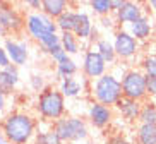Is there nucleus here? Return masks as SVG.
<instances>
[{
  "label": "nucleus",
  "instance_id": "obj_31",
  "mask_svg": "<svg viewBox=\"0 0 156 144\" xmlns=\"http://www.w3.org/2000/svg\"><path fill=\"white\" fill-rule=\"evenodd\" d=\"M147 100L156 103V77H147Z\"/></svg>",
  "mask_w": 156,
  "mask_h": 144
},
{
  "label": "nucleus",
  "instance_id": "obj_33",
  "mask_svg": "<svg viewBox=\"0 0 156 144\" xmlns=\"http://www.w3.org/2000/svg\"><path fill=\"white\" fill-rule=\"evenodd\" d=\"M7 98L9 96H5V94L0 93V120L9 113V108H7Z\"/></svg>",
  "mask_w": 156,
  "mask_h": 144
},
{
  "label": "nucleus",
  "instance_id": "obj_24",
  "mask_svg": "<svg viewBox=\"0 0 156 144\" xmlns=\"http://www.w3.org/2000/svg\"><path fill=\"white\" fill-rule=\"evenodd\" d=\"M139 124H149V125H156V103L147 100L146 103H142L141 117H139Z\"/></svg>",
  "mask_w": 156,
  "mask_h": 144
},
{
  "label": "nucleus",
  "instance_id": "obj_34",
  "mask_svg": "<svg viewBox=\"0 0 156 144\" xmlns=\"http://www.w3.org/2000/svg\"><path fill=\"white\" fill-rule=\"evenodd\" d=\"M106 144H132V142L127 141L122 134H115V135H112L110 139H108V142H106Z\"/></svg>",
  "mask_w": 156,
  "mask_h": 144
},
{
  "label": "nucleus",
  "instance_id": "obj_37",
  "mask_svg": "<svg viewBox=\"0 0 156 144\" xmlns=\"http://www.w3.org/2000/svg\"><path fill=\"white\" fill-rule=\"evenodd\" d=\"M0 144H9V141H7V137H5L2 127H0Z\"/></svg>",
  "mask_w": 156,
  "mask_h": 144
},
{
  "label": "nucleus",
  "instance_id": "obj_19",
  "mask_svg": "<svg viewBox=\"0 0 156 144\" xmlns=\"http://www.w3.org/2000/svg\"><path fill=\"white\" fill-rule=\"evenodd\" d=\"M70 5L72 4L67 2V0H43L41 12L51 19H58L65 10L70 9Z\"/></svg>",
  "mask_w": 156,
  "mask_h": 144
},
{
  "label": "nucleus",
  "instance_id": "obj_20",
  "mask_svg": "<svg viewBox=\"0 0 156 144\" xmlns=\"http://www.w3.org/2000/svg\"><path fill=\"white\" fill-rule=\"evenodd\" d=\"M76 21H77V10H74V9L65 10L58 19H55L57 28H58L60 33H74Z\"/></svg>",
  "mask_w": 156,
  "mask_h": 144
},
{
  "label": "nucleus",
  "instance_id": "obj_27",
  "mask_svg": "<svg viewBox=\"0 0 156 144\" xmlns=\"http://www.w3.org/2000/svg\"><path fill=\"white\" fill-rule=\"evenodd\" d=\"M139 67L147 77H156V53H146L139 62Z\"/></svg>",
  "mask_w": 156,
  "mask_h": 144
},
{
  "label": "nucleus",
  "instance_id": "obj_17",
  "mask_svg": "<svg viewBox=\"0 0 156 144\" xmlns=\"http://www.w3.org/2000/svg\"><path fill=\"white\" fill-rule=\"evenodd\" d=\"M58 89H60V93L65 96V100L67 98H79V96H83V93H86L84 86H83V81L79 77H76V76L62 79L58 84Z\"/></svg>",
  "mask_w": 156,
  "mask_h": 144
},
{
  "label": "nucleus",
  "instance_id": "obj_23",
  "mask_svg": "<svg viewBox=\"0 0 156 144\" xmlns=\"http://www.w3.org/2000/svg\"><path fill=\"white\" fill-rule=\"evenodd\" d=\"M33 144H64L60 141V137L57 135V132L50 127H46L45 130L38 129L36 130V135H34V141Z\"/></svg>",
  "mask_w": 156,
  "mask_h": 144
},
{
  "label": "nucleus",
  "instance_id": "obj_16",
  "mask_svg": "<svg viewBox=\"0 0 156 144\" xmlns=\"http://www.w3.org/2000/svg\"><path fill=\"white\" fill-rule=\"evenodd\" d=\"M93 29H94V24H93L91 16L87 14L86 10H77V21H76V29H74V34L77 36V40L81 43H89L93 34Z\"/></svg>",
  "mask_w": 156,
  "mask_h": 144
},
{
  "label": "nucleus",
  "instance_id": "obj_6",
  "mask_svg": "<svg viewBox=\"0 0 156 144\" xmlns=\"http://www.w3.org/2000/svg\"><path fill=\"white\" fill-rule=\"evenodd\" d=\"M122 93L124 98L136 100V101H147V76L141 69L130 67L122 76Z\"/></svg>",
  "mask_w": 156,
  "mask_h": 144
},
{
  "label": "nucleus",
  "instance_id": "obj_29",
  "mask_svg": "<svg viewBox=\"0 0 156 144\" xmlns=\"http://www.w3.org/2000/svg\"><path fill=\"white\" fill-rule=\"evenodd\" d=\"M48 57H50V58H51L53 62H55L57 65L70 58V55L64 50V48H62V45H57V47L50 48V50H48Z\"/></svg>",
  "mask_w": 156,
  "mask_h": 144
},
{
  "label": "nucleus",
  "instance_id": "obj_1",
  "mask_svg": "<svg viewBox=\"0 0 156 144\" xmlns=\"http://www.w3.org/2000/svg\"><path fill=\"white\" fill-rule=\"evenodd\" d=\"M9 144H33L38 130V118L34 113L24 110H10L0 120Z\"/></svg>",
  "mask_w": 156,
  "mask_h": 144
},
{
  "label": "nucleus",
  "instance_id": "obj_5",
  "mask_svg": "<svg viewBox=\"0 0 156 144\" xmlns=\"http://www.w3.org/2000/svg\"><path fill=\"white\" fill-rule=\"evenodd\" d=\"M51 129L57 132L62 142H79L86 141L89 135L87 120L79 115H65L51 124Z\"/></svg>",
  "mask_w": 156,
  "mask_h": 144
},
{
  "label": "nucleus",
  "instance_id": "obj_14",
  "mask_svg": "<svg viewBox=\"0 0 156 144\" xmlns=\"http://www.w3.org/2000/svg\"><path fill=\"white\" fill-rule=\"evenodd\" d=\"M19 67L10 64L5 69H0V93L5 96H12L16 88L19 86Z\"/></svg>",
  "mask_w": 156,
  "mask_h": 144
},
{
  "label": "nucleus",
  "instance_id": "obj_38",
  "mask_svg": "<svg viewBox=\"0 0 156 144\" xmlns=\"http://www.w3.org/2000/svg\"><path fill=\"white\" fill-rule=\"evenodd\" d=\"M146 5H147V7H151V10H154V12H156V0H149Z\"/></svg>",
  "mask_w": 156,
  "mask_h": 144
},
{
  "label": "nucleus",
  "instance_id": "obj_30",
  "mask_svg": "<svg viewBox=\"0 0 156 144\" xmlns=\"http://www.w3.org/2000/svg\"><path fill=\"white\" fill-rule=\"evenodd\" d=\"M100 26L103 29H112V31H117L119 29V24H117V21H115V16H105V17H100Z\"/></svg>",
  "mask_w": 156,
  "mask_h": 144
},
{
  "label": "nucleus",
  "instance_id": "obj_2",
  "mask_svg": "<svg viewBox=\"0 0 156 144\" xmlns=\"http://www.w3.org/2000/svg\"><path fill=\"white\" fill-rule=\"evenodd\" d=\"M26 28L24 31L28 33V36L33 41L38 43V47L43 53H48V50L57 45H60V34L57 28L55 19L48 17L43 12H31L24 14Z\"/></svg>",
  "mask_w": 156,
  "mask_h": 144
},
{
  "label": "nucleus",
  "instance_id": "obj_11",
  "mask_svg": "<svg viewBox=\"0 0 156 144\" xmlns=\"http://www.w3.org/2000/svg\"><path fill=\"white\" fill-rule=\"evenodd\" d=\"M4 48L10 58V64L16 67H23L29 60V43L28 40H17V38H7L4 40Z\"/></svg>",
  "mask_w": 156,
  "mask_h": 144
},
{
  "label": "nucleus",
  "instance_id": "obj_28",
  "mask_svg": "<svg viewBox=\"0 0 156 144\" xmlns=\"http://www.w3.org/2000/svg\"><path fill=\"white\" fill-rule=\"evenodd\" d=\"M28 84H29V88H31V91H34V93H38V94L41 93V91H45V89L50 86V84H46L45 77H43L41 74H31Z\"/></svg>",
  "mask_w": 156,
  "mask_h": 144
},
{
  "label": "nucleus",
  "instance_id": "obj_13",
  "mask_svg": "<svg viewBox=\"0 0 156 144\" xmlns=\"http://www.w3.org/2000/svg\"><path fill=\"white\" fill-rule=\"evenodd\" d=\"M142 110V103L136 101V100H129V98H122L117 105H115V112L122 117V120L127 124H136L139 122Z\"/></svg>",
  "mask_w": 156,
  "mask_h": 144
},
{
  "label": "nucleus",
  "instance_id": "obj_8",
  "mask_svg": "<svg viewBox=\"0 0 156 144\" xmlns=\"http://www.w3.org/2000/svg\"><path fill=\"white\" fill-rule=\"evenodd\" d=\"M0 24L9 34H14V36H19L26 28L24 16L9 2H0Z\"/></svg>",
  "mask_w": 156,
  "mask_h": 144
},
{
  "label": "nucleus",
  "instance_id": "obj_10",
  "mask_svg": "<svg viewBox=\"0 0 156 144\" xmlns=\"http://www.w3.org/2000/svg\"><path fill=\"white\" fill-rule=\"evenodd\" d=\"M86 118L94 129H106L115 118V108L100 105L96 101H89L86 108Z\"/></svg>",
  "mask_w": 156,
  "mask_h": 144
},
{
  "label": "nucleus",
  "instance_id": "obj_18",
  "mask_svg": "<svg viewBox=\"0 0 156 144\" xmlns=\"http://www.w3.org/2000/svg\"><path fill=\"white\" fill-rule=\"evenodd\" d=\"M91 48H93V50H96L98 53L103 57V60L108 64V67L115 65V64H117V60H119V58H117V53H115L113 41L108 40V38H105V36H101Z\"/></svg>",
  "mask_w": 156,
  "mask_h": 144
},
{
  "label": "nucleus",
  "instance_id": "obj_15",
  "mask_svg": "<svg viewBox=\"0 0 156 144\" xmlns=\"http://www.w3.org/2000/svg\"><path fill=\"white\" fill-rule=\"evenodd\" d=\"M127 31L130 33L139 43L147 41V40L153 36V31H154V28H153V19L149 17L147 14H144L141 19H137L136 23L130 24Z\"/></svg>",
  "mask_w": 156,
  "mask_h": 144
},
{
  "label": "nucleus",
  "instance_id": "obj_4",
  "mask_svg": "<svg viewBox=\"0 0 156 144\" xmlns=\"http://www.w3.org/2000/svg\"><path fill=\"white\" fill-rule=\"evenodd\" d=\"M87 96H89L91 101H96L100 105L115 108V105L124 98V93H122V81L113 72H106L105 76L91 81Z\"/></svg>",
  "mask_w": 156,
  "mask_h": 144
},
{
  "label": "nucleus",
  "instance_id": "obj_39",
  "mask_svg": "<svg viewBox=\"0 0 156 144\" xmlns=\"http://www.w3.org/2000/svg\"><path fill=\"white\" fill-rule=\"evenodd\" d=\"M87 144H96V142H87Z\"/></svg>",
  "mask_w": 156,
  "mask_h": 144
},
{
  "label": "nucleus",
  "instance_id": "obj_7",
  "mask_svg": "<svg viewBox=\"0 0 156 144\" xmlns=\"http://www.w3.org/2000/svg\"><path fill=\"white\" fill-rule=\"evenodd\" d=\"M112 41H113L117 58L119 60H124V62H129V60H132V58H136V55L141 50V43L124 28H119L113 33V40Z\"/></svg>",
  "mask_w": 156,
  "mask_h": 144
},
{
  "label": "nucleus",
  "instance_id": "obj_12",
  "mask_svg": "<svg viewBox=\"0 0 156 144\" xmlns=\"http://www.w3.org/2000/svg\"><path fill=\"white\" fill-rule=\"evenodd\" d=\"M115 21L119 24V28L122 26H130L132 23H136L137 19H141L144 16V9L142 4L139 2H132V0H125V4L122 5V9L115 12Z\"/></svg>",
  "mask_w": 156,
  "mask_h": 144
},
{
  "label": "nucleus",
  "instance_id": "obj_36",
  "mask_svg": "<svg viewBox=\"0 0 156 144\" xmlns=\"http://www.w3.org/2000/svg\"><path fill=\"white\" fill-rule=\"evenodd\" d=\"M0 38H4V40H7V38H9V33L5 31V28L2 26V24H0Z\"/></svg>",
  "mask_w": 156,
  "mask_h": 144
},
{
  "label": "nucleus",
  "instance_id": "obj_26",
  "mask_svg": "<svg viewBox=\"0 0 156 144\" xmlns=\"http://www.w3.org/2000/svg\"><path fill=\"white\" fill-rule=\"evenodd\" d=\"M87 5L91 7L93 14L100 16V17H105V16H112V14H113V9H112V0H91V2H87Z\"/></svg>",
  "mask_w": 156,
  "mask_h": 144
},
{
  "label": "nucleus",
  "instance_id": "obj_3",
  "mask_svg": "<svg viewBox=\"0 0 156 144\" xmlns=\"http://www.w3.org/2000/svg\"><path fill=\"white\" fill-rule=\"evenodd\" d=\"M34 115L40 118V122H46V124H53L67 115V100L57 86L50 84L45 91L36 96Z\"/></svg>",
  "mask_w": 156,
  "mask_h": 144
},
{
  "label": "nucleus",
  "instance_id": "obj_35",
  "mask_svg": "<svg viewBox=\"0 0 156 144\" xmlns=\"http://www.w3.org/2000/svg\"><path fill=\"white\" fill-rule=\"evenodd\" d=\"M125 4V0H112V9H113V14L117 10L122 9V5Z\"/></svg>",
  "mask_w": 156,
  "mask_h": 144
},
{
  "label": "nucleus",
  "instance_id": "obj_9",
  "mask_svg": "<svg viewBox=\"0 0 156 144\" xmlns=\"http://www.w3.org/2000/svg\"><path fill=\"white\" fill-rule=\"evenodd\" d=\"M108 72V64L103 60V57L93 48L84 50L83 57V76L89 81H94Z\"/></svg>",
  "mask_w": 156,
  "mask_h": 144
},
{
  "label": "nucleus",
  "instance_id": "obj_22",
  "mask_svg": "<svg viewBox=\"0 0 156 144\" xmlns=\"http://www.w3.org/2000/svg\"><path fill=\"white\" fill-rule=\"evenodd\" d=\"M60 45L69 55H77L81 48V41L74 33H60Z\"/></svg>",
  "mask_w": 156,
  "mask_h": 144
},
{
  "label": "nucleus",
  "instance_id": "obj_25",
  "mask_svg": "<svg viewBox=\"0 0 156 144\" xmlns=\"http://www.w3.org/2000/svg\"><path fill=\"white\" fill-rule=\"evenodd\" d=\"M77 70H79L77 64H76L72 58H69V60H65V62L57 65L55 72H57V77L62 81V79H65V77H74V76L77 74Z\"/></svg>",
  "mask_w": 156,
  "mask_h": 144
},
{
  "label": "nucleus",
  "instance_id": "obj_21",
  "mask_svg": "<svg viewBox=\"0 0 156 144\" xmlns=\"http://www.w3.org/2000/svg\"><path fill=\"white\" fill-rule=\"evenodd\" d=\"M136 142L139 144H156V125L139 124L136 129Z\"/></svg>",
  "mask_w": 156,
  "mask_h": 144
},
{
  "label": "nucleus",
  "instance_id": "obj_32",
  "mask_svg": "<svg viewBox=\"0 0 156 144\" xmlns=\"http://www.w3.org/2000/svg\"><path fill=\"white\" fill-rule=\"evenodd\" d=\"M9 65H10V58L7 55V51H5L4 45H0V69H5Z\"/></svg>",
  "mask_w": 156,
  "mask_h": 144
}]
</instances>
